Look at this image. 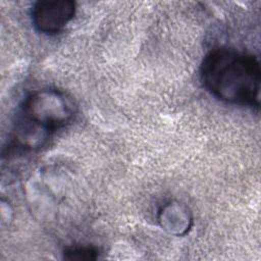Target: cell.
I'll return each instance as SVG.
<instances>
[{"instance_id":"cell-1","label":"cell","mask_w":261,"mask_h":261,"mask_svg":"<svg viewBox=\"0 0 261 261\" xmlns=\"http://www.w3.org/2000/svg\"><path fill=\"white\" fill-rule=\"evenodd\" d=\"M200 80L217 100L259 109L261 69L255 55L228 48L214 49L201 62Z\"/></svg>"},{"instance_id":"cell-2","label":"cell","mask_w":261,"mask_h":261,"mask_svg":"<svg viewBox=\"0 0 261 261\" xmlns=\"http://www.w3.org/2000/svg\"><path fill=\"white\" fill-rule=\"evenodd\" d=\"M76 106L63 91L46 88L29 94L17 112L10 151L30 152L43 147L58 129L74 118Z\"/></svg>"},{"instance_id":"cell-3","label":"cell","mask_w":261,"mask_h":261,"mask_svg":"<svg viewBox=\"0 0 261 261\" xmlns=\"http://www.w3.org/2000/svg\"><path fill=\"white\" fill-rule=\"evenodd\" d=\"M75 10V2L71 0H40L32 6V23L39 33L53 36L73 18Z\"/></svg>"},{"instance_id":"cell-4","label":"cell","mask_w":261,"mask_h":261,"mask_svg":"<svg viewBox=\"0 0 261 261\" xmlns=\"http://www.w3.org/2000/svg\"><path fill=\"white\" fill-rule=\"evenodd\" d=\"M160 222L161 226L168 229L169 232H175L181 234L190 228V222L192 221L191 216L186 208L180 205L167 204L160 211Z\"/></svg>"},{"instance_id":"cell-5","label":"cell","mask_w":261,"mask_h":261,"mask_svg":"<svg viewBox=\"0 0 261 261\" xmlns=\"http://www.w3.org/2000/svg\"><path fill=\"white\" fill-rule=\"evenodd\" d=\"M98 257L99 250L92 246H72L63 251L66 260H96Z\"/></svg>"}]
</instances>
